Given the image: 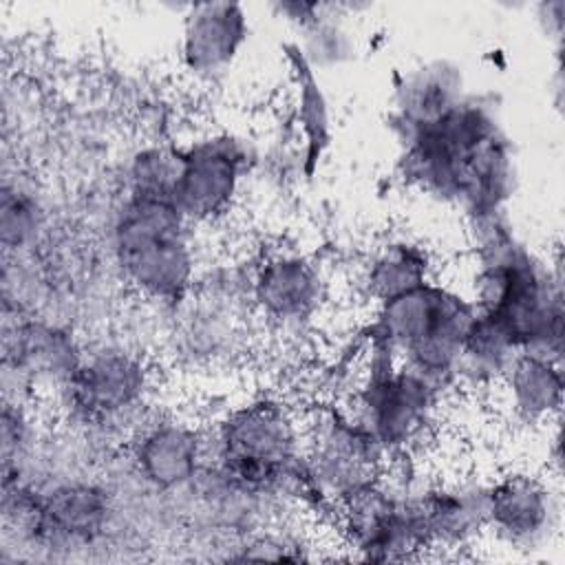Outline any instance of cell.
Wrapping results in <instances>:
<instances>
[{
	"label": "cell",
	"instance_id": "44dd1931",
	"mask_svg": "<svg viewBox=\"0 0 565 565\" xmlns=\"http://www.w3.org/2000/svg\"><path fill=\"white\" fill-rule=\"evenodd\" d=\"M49 212L42 196L20 177L4 174L0 190V243L7 258L20 260L42 245Z\"/></svg>",
	"mask_w": 565,
	"mask_h": 565
},
{
	"label": "cell",
	"instance_id": "30bf717a",
	"mask_svg": "<svg viewBox=\"0 0 565 565\" xmlns=\"http://www.w3.org/2000/svg\"><path fill=\"white\" fill-rule=\"evenodd\" d=\"M561 494L550 475L510 468L488 477L486 534L501 547L534 552L561 532Z\"/></svg>",
	"mask_w": 565,
	"mask_h": 565
},
{
	"label": "cell",
	"instance_id": "603a6c76",
	"mask_svg": "<svg viewBox=\"0 0 565 565\" xmlns=\"http://www.w3.org/2000/svg\"><path fill=\"white\" fill-rule=\"evenodd\" d=\"M278 18H282L287 24H291L296 31L307 24L320 9V2H305V0H285L271 4Z\"/></svg>",
	"mask_w": 565,
	"mask_h": 565
},
{
	"label": "cell",
	"instance_id": "5b68a950",
	"mask_svg": "<svg viewBox=\"0 0 565 565\" xmlns=\"http://www.w3.org/2000/svg\"><path fill=\"white\" fill-rule=\"evenodd\" d=\"M154 369L128 344L84 347L71 377L55 399L66 424L82 435H119L126 439L150 413Z\"/></svg>",
	"mask_w": 565,
	"mask_h": 565
},
{
	"label": "cell",
	"instance_id": "52a82bcc",
	"mask_svg": "<svg viewBox=\"0 0 565 565\" xmlns=\"http://www.w3.org/2000/svg\"><path fill=\"white\" fill-rule=\"evenodd\" d=\"M331 300L324 265L298 247L263 252L247 269V302L254 324L271 335L311 331Z\"/></svg>",
	"mask_w": 565,
	"mask_h": 565
},
{
	"label": "cell",
	"instance_id": "2e32d148",
	"mask_svg": "<svg viewBox=\"0 0 565 565\" xmlns=\"http://www.w3.org/2000/svg\"><path fill=\"white\" fill-rule=\"evenodd\" d=\"M466 75L450 60H428L397 75L391 95V130L395 139L437 121L466 97Z\"/></svg>",
	"mask_w": 565,
	"mask_h": 565
},
{
	"label": "cell",
	"instance_id": "5bb4252c",
	"mask_svg": "<svg viewBox=\"0 0 565 565\" xmlns=\"http://www.w3.org/2000/svg\"><path fill=\"white\" fill-rule=\"evenodd\" d=\"M249 31V13L238 2L188 4L179 35L181 71L201 84L223 79L247 46Z\"/></svg>",
	"mask_w": 565,
	"mask_h": 565
},
{
	"label": "cell",
	"instance_id": "d6986e66",
	"mask_svg": "<svg viewBox=\"0 0 565 565\" xmlns=\"http://www.w3.org/2000/svg\"><path fill=\"white\" fill-rule=\"evenodd\" d=\"M516 347L503 327L488 313L472 318L455 366V388L490 395L510 364Z\"/></svg>",
	"mask_w": 565,
	"mask_h": 565
},
{
	"label": "cell",
	"instance_id": "8fae6325",
	"mask_svg": "<svg viewBox=\"0 0 565 565\" xmlns=\"http://www.w3.org/2000/svg\"><path fill=\"white\" fill-rule=\"evenodd\" d=\"M132 475L154 494H183L210 461L207 430L190 417L152 411L128 435Z\"/></svg>",
	"mask_w": 565,
	"mask_h": 565
},
{
	"label": "cell",
	"instance_id": "9a60e30c",
	"mask_svg": "<svg viewBox=\"0 0 565 565\" xmlns=\"http://www.w3.org/2000/svg\"><path fill=\"white\" fill-rule=\"evenodd\" d=\"M563 364L536 351H516L497 382V406L525 428L550 426L563 406Z\"/></svg>",
	"mask_w": 565,
	"mask_h": 565
},
{
	"label": "cell",
	"instance_id": "ffe728a7",
	"mask_svg": "<svg viewBox=\"0 0 565 565\" xmlns=\"http://www.w3.org/2000/svg\"><path fill=\"white\" fill-rule=\"evenodd\" d=\"M355 13L358 9L351 4L320 2L318 13L296 31L294 46L316 73L335 71L355 60L358 38L351 29Z\"/></svg>",
	"mask_w": 565,
	"mask_h": 565
},
{
	"label": "cell",
	"instance_id": "ba28073f",
	"mask_svg": "<svg viewBox=\"0 0 565 565\" xmlns=\"http://www.w3.org/2000/svg\"><path fill=\"white\" fill-rule=\"evenodd\" d=\"M254 150L227 128H212L179 143V170L170 201L194 225L225 218L241 199Z\"/></svg>",
	"mask_w": 565,
	"mask_h": 565
},
{
	"label": "cell",
	"instance_id": "7402d4cb",
	"mask_svg": "<svg viewBox=\"0 0 565 565\" xmlns=\"http://www.w3.org/2000/svg\"><path fill=\"white\" fill-rule=\"evenodd\" d=\"M179 170V143L146 141L124 166V194L170 199Z\"/></svg>",
	"mask_w": 565,
	"mask_h": 565
},
{
	"label": "cell",
	"instance_id": "cb8c5ba5",
	"mask_svg": "<svg viewBox=\"0 0 565 565\" xmlns=\"http://www.w3.org/2000/svg\"><path fill=\"white\" fill-rule=\"evenodd\" d=\"M536 20L543 26L547 35L561 38L563 24H565V2L563 0H550L536 4Z\"/></svg>",
	"mask_w": 565,
	"mask_h": 565
},
{
	"label": "cell",
	"instance_id": "9c48e42d",
	"mask_svg": "<svg viewBox=\"0 0 565 565\" xmlns=\"http://www.w3.org/2000/svg\"><path fill=\"white\" fill-rule=\"evenodd\" d=\"M305 459L331 519L342 501L377 481L391 463L344 404H322L305 417Z\"/></svg>",
	"mask_w": 565,
	"mask_h": 565
},
{
	"label": "cell",
	"instance_id": "3957f363",
	"mask_svg": "<svg viewBox=\"0 0 565 565\" xmlns=\"http://www.w3.org/2000/svg\"><path fill=\"white\" fill-rule=\"evenodd\" d=\"M475 316L466 287L435 276L371 307L362 338L452 391L461 342Z\"/></svg>",
	"mask_w": 565,
	"mask_h": 565
},
{
	"label": "cell",
	"instance_id": "6da1fadb",
	"mask_svg": "<svg viewBox=\"0 0 565 565\" xmlns=\"http://www.w3.org/2000/svg\"><path fill=\"white\" fill-rule=\"evenodd\" d=\"M207 430V455L221 475L249 494L307 505L305 417L276 395H249L225 406Z\"/></svg>",
	"mask_w": 565,
	"mask_h": 565
},
{
	"label": "cell",
	"instance_id": "7c38bea8",
	"mask_svg": "<svg viewBox=\"0 0 565 565\" xmlns=\"http://www.w3.org/2000/svg\"><path fill=\"white\" fill-rule=\"evenodd\" d=\"M4 384H15L7 399H31L38 393H53L64 386L77 366L84 347L73 331L26 313L4 316Z\"/></svg>",
	"mask_w": 565,
	"mask_h": 565
},
{
	"label": "cell",
	"instance_id": "277c9868",
	"mask_svg": "<svg viewBox=\"0 0 565 565\" xmlns=\"http://www.w3.org/2000/svg\"><path fill=\"white\" fill-rule=\"evenodd\" d=\"M362 360V373L344 406L388 461L404 459L430 437L450 388L369 342Z\"/></svg>",
	"mask_w": 565,
	"mask_h": 565
},
{
	"label": "cell",
	"instance_id": "7a4b0ae2",
	"mask_svg": "<svg viewBox=\"0 0 565 565\" xmlns=\"http://www.w3.org/2000/svg\"><path fill=\"white\" fill-rule=\"evenodd\" d=\"M196 230L170 199L124 194L108 227L110 260L124 287L163 311L185 300L201 276Z\"/></svg>",
	"mask_w": 565,
	"mask_h": 565
},
{
	"label": "cell",
	"instance_id": "4fadbf2b",
	"mask_svg": "<svg viewBox=\"0 0 565 565\" xmlns=\"http://www.w3.org/2000/svg\"><path fill=\"white\" fill-rule=\"evenodd\" d=\"M486 479H411V501L426 550H466L486 534Z\"/></svg>",
	"mask_w": 565,
	"mask_h": 565
},
{
	"label": "cell",
	"instance_id": "8992f818",
	"mask_svg": "<svg viewBox=\"0 0 565 565\" xmlns=\"http://www.w3.org/2000/svg\"><path fill=\"white\" fill-rule=\"evenodd\" d=\"M503 132L494 95L468 90L437 121L397 141L399 177L419 194L455 207L468 163Z\"/></svg>",
	"mask_w": 565,
	"mask_h": 565
},
{
	"label": "cell",
	"instance_id": "ac0fdd59",
	"mask_svg": "<svg viewBox=\"0 0 565 565\" xmlns=\"http://www.w3.org/2000/svg\"><path fill=\"white\" fill-rule=\"evenodd\" d=\"M291 77V128L302 157L305 177H311L331 146L333 115L318 73L302 60L294 42L282 46Z\"/></svg>",
	"mask_w": 565,
	"mask_h": 565
},
{
	"label": "cell",
	"instance_id": "e0dca14e",
	"mask_svg": "<svg viewBox=\"0 0 565 565\" xmlns=\"http://www.w3.org/2000/svg\"><path fill=\"white\" fill-rule=\"evenodd\" d=\"M435 276V256L426 243L411 234H388L360 258L353 280L362 300L375 307Z\"/></svg>",
	"mask_w": 565,
	"mask_h": 565
}]
</instances>
